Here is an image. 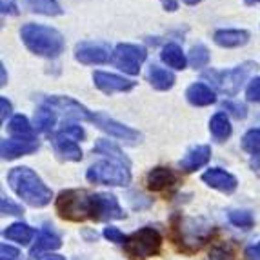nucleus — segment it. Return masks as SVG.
I'll return each mask as SVG.
<instances>
[{
    "mask_svg": "<svg viewBox=\"0 0 260 260\" xmlns=\"http://www.w3.org/2000/svg\"><path fill=\"white\" fill-rule=\"evenodd\" d=\"M9 187L31 208H44L51 202V189L29 168H15L8 173Z\"/></svg>",
    "mask_w": 260,
    "mask_h": 260,
    "instance_id": "obj_1",
    "label": "nucleus"
},
{
    "mask_svg": "<svg viewBox=\"0 0 260 260\" xmlns=\"http://www.w3.org/2000/svg\"><path fill=\"white\" fill-rule=\"evenodd\" d=\"M22 42L31 53L46 58H56L64 51V37L55 27L42 24H26L20 29Z\"/></svg>",
    "mask_w": 260,
    "mask_h": 260,
    "instance_id": "obj_2",
    "label": "nucleus"
},
{
    "mask_svg": "<svg viewBox=\"0 0 260 260\" xmlns=\"http://www.w3.org/2000/svg\"><path fill=\"white\" fill-rule=\"evenodd\" d=\"M56 213L60 218L71 222H82L91 218V195L82 189H66L56 197Z\"/></svg>",
    "mask_w": 260,
    "mask_h": 260,
    "instance_id": "obj_3",
    "label": "nucleus"
},
{
    "mask_svg": "<svg viewBox=\"0 0 260 260\" xmlns=\"http://www.w3.org/2000/svg\"><path fill=\"white\" fill-rule=\"evenodd\" d=\"M162 249V235L155 228H140L129 235L124 244V251L131 260H146L149 256L158 255Z\"/></svg>",
    "mask_w": 260,
    "mask_h": 260,
    "instance_id": "obj_4",
    "label": "nucleus"
},
{
    "mask_svg": "<svg viewBox=\"0 0 260 260\" xmlns=\"http://www.w3.org/2000/svg\"><path fill=\"white\" fill-rule=\"evenodd\" d=\"M87 180L106 186H127L131 182L129 166L117 160H102L93 164L86 173Z\"/></svg>",
    "mask_w": 260,
    "mask_h": 260,
    "instance_id": "obj_5",
    "label": "nucleus"
},
{
    "mask_svg": "<svg viewBox=\"0 0 260 260\" xmlns=\"http://www.w3.org/2000/svg\"><path fill=\"white\" fill-rule=\"evenodd\" d=\"M256 68H258L256 62L247 60L230 71H222V73L211 71V73H206V77L213 78L215 86H217L222 93H225V95H230V96H235L240 91V87H242V84L246 82V78L249 77V73H251L253 70H256Z\"/></svg>",
    "mask_w": 260,
    "mask_h": 260,
    "instance_id": "obj_6",
    "label": "nucleus"
},
{
    "mask_svg": "<svg viewBox=\"0 0 260 260\" xmlns=\"http://www.w3.org/2000/svg\"><path fill=\"white\" fill-rule=\"evenodd\" d=\"M180 224H175V242L177 246L182 249V251L187 253H193V251H199L200 247L204 246L206 239H208L209 230L208 225L204 228H195L197 220H191V218H178Z\"/></svg>",
    "mask_w": 260,
    "mask_h": 260,
    "instance_id": "obj_7",
    "label": "nucleus"
},
{
    "mask_svg": "<svg viewBox=\"0 0 260 260\" xmlns=\"http://www.w3.org/2000/svg\"><path fill=\"white\" fill-rule=\"evenodd\" d=\"M146 49L142 46H135V44H118L115 51H113L111 60L113 64L117 66L118 70L124 71L127 75H139L140 66L146 60Z\"/></svg>",
    "mask_w": 260,
    "mask_h": 260,
    "instance_id": "obj_8",
    "label": "nucleus"
},
{
    "mask_svg": "<svg viewBox=\"0 0 260 260\" xmlns=\"http://www.w3.org/2000/svg\"><path fill=\"white\" fill-rule=\"evenodd\" d=\"M91 218L95 222L122 220V218H126V213L120 208L115 195L95 193V195H91Z\"/></svg>",
    "mask_w": 260,
    "mask_h": 260,
    "instance_id": "obj_9",
    "label": "nucleus"
},
{
    "mask_svg": "<svg viewBox=\"0 0 260 260\" xmlns=\"http://www.w3.org/2000/svg\"><path fill=\"white\" fill-rule=\"evenodd\" d=\"M91 120L95 122L100 129L106 131L109 137H115V139H118V140H124V142L131 144V146H135L137 142H140L139 131H135V129H131V127L124 126V124L117 122L115 118L108 117V115H104V113H95Z\"/></svg>",
    "mask_w": 260,
    "mask_h": 260,
    "instance_id": "obj_10",
    "label": "nucleus"
},
{
    "mask_svg": "<svg viewBox=\"0 0 260 260\" xmlns=\"http://www.w3.org/2000/svg\"><path fill=\"white\" fill-rule=\"evenodd\" d=\"M111 56L113 55L109 51V46L104 42H80L75 48V58L80 64H106Z\"/></svg>",
    "mask_w": 260,
    "mask_h": 260,
    "instance_id": "obj_11",
    "label": "nucleus"
},
{
    "mask_svg": "<svg viewBox=\"0 0 260 260\" xmlns=\"http://www.w3.org/2000/svg\"><path fill=\"white\" fill-rule=\"evenodd\" d=\"M44 104L70 118H77V120H91L93 118L91 113L87 111L80 102L70 99V96H60V95L46 96V99H44Z\"/></svg>",
    "mask_w": 260,
    "mask_h": 260,
    "instance_id": "obj_12",
    "label": "nucleus"
},
{
    "mask_svg": "<svg viewBox=\"0 0 260 260\" xmlns=\"http://www.w3.org/2000/svg\"><path fill=\"white\" fill-rule=\"evenodd\" d=\"M40 148L39 140L35 139H20V137H15V139H6L2 140V146H0V151H2V158L4 160H15L18 156L31 155Z\"/></svg>",
    "mask_w": 260,
    "mask_h": 260,
    "instance_id": "obj_13",
    "label": "nucleus"
},
{
    "mask_svg": "<svg viewBox=\"0 0 260 260\" xmlns=\"http://www.w3.org/2000/svg\"><path fill=\"white\" fill-rule=\"evenodd\" d=\"M93 82L95 86L99 87L100 91L108 93H124V91H129L133 89L135 84L133 80H127L124 77H118V75H113V73H106V71H95L93 73Z\"/></svg>",
    "mask_w": 260,
    "mask_h": 260,
    "instance_id": "obj_14",
    "label": "nucleus"
},
{
    "mask_svg": "<svg viewBox=\"0 0 260 260\" xmlns=\"http://www.w3.org/2000/svg\"><path fill=\"white\" fill-rule=\"evenodd\" d=\"M202 180H204L209 187L222 191V193H225V195L233 193V191L237 189V186H239L237 178H235L231 173H228V171H224V169H220V168L208 169V171L202 175Z\"/></svg>",
    "mask_w": 260,
    "mask_h": 260,
    "instance_id": "obj_15",
    "label": "nucleus"
},
{
    "mask_svg": "<svg viewBox=\"0 0 260 260\" xmlns=\"http://www.w3.org/2000/svg\"><path fill=\"white\" fill-rule=\"evenodd\" d=\"M146 182H148V187L151 191H164V189H169V187H173L175 184L178 182V177L173 169L155 168L148 173Z\"/></svg>",
    "mask_w": 260,
    "mask_h": 260,
    "instance_id": "obj_16",
    "label": "nucleus"
},
{
    "mask_svg": "<svg viewBox=\"0 0 260 260\" xmlns=\"http://www.w3.org/2000/svg\"><path fill=\"white\" fill-rule=\"evenodd\" d=\"M209 158H211V148L209 146H197L186 153V156L180 160V168L186 173H191V171H197L208 164Z\"/></svg>",
    "mask_w": 260,
    "mask_h": 260,
    "instance_id": "obj_17",
    "label": "nucleus"
},
{
    "mask_svg": "<svg viewBox=\"0 0 260 260\" xmlns=\"http://www.w3.org/2000/svg\"><path fill=\"white\" fill-rule=\"evenodd\" d=\"M215 44L220 48H240L249 40V33L246 29H218L213 35Z\"/></svg>",
    "mask_w": 260,
    "mask_h": 260,
    "instance_id": "obj_18",
    "label": "nucleus"
},
{
    "mask_svg": "<svg viewBox=\"0 0 260 260\" xmlns=\"http://www.w3.org/2000/svg\"><path fill=\"white\" fill-rule=\"evenodd\" d=\"M60 246H62L60 237H58V235H56L51 228H44V230L39 233V237H37L33 247H31V256H33V258H37L40 253L53 251V249H58Z\"/></svg>",
    "mask_w": 260,
    "mask_h": 260,
    "instance_id": "obj_19",
    "label": "nucleus"
},
{
    "mask_svg": "<svg viewBox=\"0 0 260 260\" xmlns=\"http://www.w3.org/2000/svg\"><path fill=\"white\" fill-rule=\"evenodd\" d=\"M186 99L189 104L204 108V106H211L213 102L217 100V96H215V91H213L209 86H206V84H202V82H197L187 87Z\"/></svg>",
    "mask_w": 260,
    "mask_h": 260,
    "instance_id": "obj_20",
    "label": "nucleus"
},
{
    "mask_svg": "<svg viewBox=\"0 0 260 260\" xmlns=\"http://www.w3.org/2000/svg\"><path fill=\"white\" fill-rule=\"evenodd\" d=\"M160 58L164 64H168L169 68H173V70H186V55H184L182 48L175 42H169L164 46L160 53Z\"/></svg>",
    "mask_w": 260,
    "mask_h": 260,
    "instance_id": "obj_21",
    "label": "nucleus"
},
{
    "mask_svg": "<svg viewBox=\"0 0 260 260\" xmlns=\"http://www.w3.org/2000/svg\"><path fill=\"white\" fill-rule=\"evenodd\" d=\"M53 144H55L56 153L62 158H66V160H73V162L82 160V151H80V148H78V144L75 140L66 139L62 135H56L55 139H53Z\"/></svg>",
    "mask_w": 260,
    "mask_h": 260,
    "instance_id": "obj_22",
    "label": "nucleus"
},
{
    "mask_svg": "<svg viewBox=\"0 0 260 260\" xmlns=\"http://www.w3.org/2000/svg\"><path fill=\"white\" fill-rule=\"evenodd\" d=\"M148 80L158 91H168L175 86V75L171 71L164 70V68H158V66H151V70L148 73Z\"/></svg>",
    "mask_w": 260,
    "mask_h": 260,
    "instance_id": "obj_23",
    "label": "nucleus"
},
{
    "mask_svg": "<svg viewBox=\"0 0 260 260\" xmlns=\"http://www.w3.org/2000/svg\"><path fill=\"white\" fill-rule=\"evenodd\" d=\"M4 239L8 240H13V242H18V244H29L31 239L35 237V231H33V228H29L27 224H24V222H15V224H11L8 228V230H4Z\"/></svg>",
    "mask_w": 260,
    "mask_h": 260,
    "instance_id": "obj_24",
    "label": "nucleus"
},
{
    "mask_svg": "<svg viewBox=\"0 0 260 260\" xmlns=\"http://www.w3.org/2000/svg\"><path fill=\"white\" fill-rule=\"evenodd\" d=\"M209 131H211L213 139L218 140V142H224L225 139H230L231 135V124L230 118L225 113H217L213 115V118L209 120Z\"/></svg>",
    "mask_w": 260,
    "mask_h": 260,
    "instance_id": "obj_25",
    "label": "nucleus"
},
{
    "mask_svg": "<svg viewBox=\"0 0 260 260\" xmlns=\"http://www.w3.org/2000/svg\"><path fill=\"white\" fill-rule=\"evenodd\" d=\"M93 151L99 153V155L109 156V160H117V162H122V164L129 166V158H127V156L120 151V148H118V146H115V144L109 142V140H104V139L99 140V142L95 144Z\"/></svg>",
    "mask_w": 260,
    "mask_h": 260,
    "instance_id": "obj_26",
    "label": "nucleus"
},
{
    "mask_svg": "<svg viewBox=\"0 0 260 260\" xmlns=\"http://www.w3.org/2000/svg\"><path fill=\"white\" fill-rule=\"evenodd\" d=\"M56 122V113L55 109H51L49 106H44V108L37 109L35 113V127L40 133H49V131L55 127Z\"/></svg>",
    "mask_w": 260,
    "mask_h": 260,
    "instance_id": "obj_27",
    "label": "nucleus"
},
{
    "mask_svg": "<svg viewBox=\"0 0 260 260\" xmlns=\"http://www.w3.org/2000/svg\"><path fill=\"white\" fill-rule=\"evenodd\" d=\"M26 6L33 13L48 15V17H55V15L62 13L60 6L56 4L55 0H26Z\"/></svg>",
    "mask_w": 260,
    "mask_h": 260,
    "instance_id": "obj_28",
    "label": "nucleus"
},
{
    "mask_svg": "<svg viewBox=\"0 0 260 260\" xmlns=\"http://www.w3.org/2000/svg\"><path fill=\"white\" fill-rule=\"evenodd\" d=\"M9 131L15 137H20V139H33V127H31L29 120H27L24 115H15L8 124Z\"/></svg>",
    "mask_w": 260,
    "mask_h": 260,
    "instance_id": "obj_29",
    "label": "nucleus"
},
{
    "mask_svg": "<svg viewBox=\"0 0 260 260\" xmlns=\"http://www.w3.org/2000/svg\"><path fill=\"white\" fill-rule=\"evenodd\" d=\"M209 49L206 48L204 44H197L193 46L189 51V64L195 68V70H200V68H206L209 64Z\"/></svg>",
    "mask_w": 260,
    "mask_h": 260,
    "instance_id": "obj_30",
    "label": "nucleus"
},
{
    "mask_svg": "<svg viewBox=\"0 0 260 260\" xmlns=\"http://www.w3.org/2000/svg\"><path fill=\"white\" fill-rule=\"evenodd\" d=\"M242 148L247 153H260V129H249L242 137Z\"/></svg>",
    "mask_w": 260,
    "mask_h": 260,
    "instance_id": "obj_31",
    "label": "nucleus"
},
{
    "mask_svg": "<svg viewBox=\"0 0 260 260\" xmlns=\"http://www.w3.org/2000/svg\"><path fill=\"white\" fill-rule=\"evenodd\" d=\"M230 220L233 225H237V228H244V230L251 228L253 222H255L253 220V215L249 211H231Z\"/></svg>",
    "mask_w": 260,
    "mask_h": 260,
    "instance_id": "obj_32",
    "label": "nucleus"
},
{
    "mask_svg": "<svg viewBox=\"0 0 260 260\" xmlns=\"http://www.w3.org/2000/svg\"><path fill=\"white\" fill-rule=\"evenodd\" d=\"M209 260H235V251L230 246H215L209 251Z\"/></svg>",
    "mask_w": 260,
    "mask_h": 260,
    "instance_id": "obj_33",
    "label": "nucleus"
},
{
    "mask_svg": "<svg viewBox=\"0 0 260 260\" xmlns=\"http://www.w3.org/2000/svg\"><path fill=\"white\" fill-rule=\"evenodd\" d=\"M58 135H62V137H66V139L70 140H82L84 137H86V131L82 129L80 126H75V124H68V126H64L60 131H58Z\"/></svg>",
    "mask_w": 260,
    "mask_h": 260,
    "instance_id": "obj_34",
    "label": "nucleus"
},
{
    "mask_svg": "<svg viewBox=\"0 0 260 260\" xmlns=\"http://www.w3.org/2000/svg\"><path fill=\"white\" fill-rule=\"evenodd\" d=\"M0 208H2V213L4 215H15V217H20L22 213V208L20 206H17L15 202H11V200L8 199L6 195H2V202H0Z\"/></svg>",
    "mask_w": 260,
    "mask_h": 260,
    "instance_id": "obj_35",
    "label": "nucleus"
},
{
    "mask_svg": "<svg viewBox=\"0 0 260 260\" xmlns=\"http://www.w3.org/2000/svg\"><path fill=\"white\" fill-rule=\"evenodd\" d=\"M104 237L109 240V242H115V244H126V240H127L126 235L122 233L118 228H113V225L106 228V230H104Z\"/></svg>",
    "mask_w": 260,
    "mask_h": 260,
    "instance_id": "obj_36",
    "label": "nucleus"
},
{
    "mask_svg": "<svg viewBox=\"0 0 260 260\" xmlns=\"http://www.w3.org/2000/svg\"><path fill=\"white\" fill-rule=\"evenodd\" d=\"M246 96L251 102H260V77L253 78L251 82H249V86L246 89Z\"/></svg>",
    "mask_w": 260,
    "mask_h": 260,
    "instance_id": "obj_37",
    "label": "nucleus"
},
{
    "mask_svg": "<svg viewBox=\"0 0 260 260\" xmlns=\"http://www.w3.org/2000/svg\"><path fill=\"white\" fill-rule=\"evenodd\" d=\"M224 108L228 111H231L237 118H244L247 115L246 113V106L244 104H239V102H224Z\"/></svg>",
    "mask_w": 260,
    "mask_h": 260,
    "instance_id": "obj_38",
    "label": "nucleus"
},
{
    "mask_svg": "<svg viewBox=\"0 0 260 260\" xmlns=\"http://www.w3.org/2000/svg\"><path fill=\"white\" fill-rule=\"evenodd\" d=\"M0 108H2V111H0V120L6 122V118L11 115V111H13V108H11V102H9L6 96H2V99H0Z\"/></svg>",
    "mask_w": 260,
    "mask_h": 260,
    "instance_id": "obj_39",
    "label": "nucleus"
},
{
    "mask_svg": "<svg viewBox=\"0 0 260 260\" xmlns=\"http://www.w3.org/2000/svg\"><path fill=\"white\" fill-rule=\"evenodd\" d=\"M246 255H247V258H249V260H260V242L249 247V249L246 251Z\"/></svg>",
    "mask_w": 260,
    "mask_h": 260,
    "instance_id": "obj_40",
    "label": "nucleus"
},
{
    "mask_svg": "<svg viewBox=\"0 0 260 260\" xmlns=\"http://www.w3.org/2000/svg\"><path fill=\"white\" fill-rule=\"evenodd\" d=\"M249 168L253 169V173L260 177V153H255V155L251 156V160H249Z\"/></svg>",
    "mask_w": 260,
    "mask_h": 260,
    "instance_id": "obj_41",
    "label": "nucleus"
},
{
    "mask_svg": "<svg viewBox=\"0 0 260 260\" xmlns=\"http://www.w3.org/2000/svg\"><path fill=\"white\" fill-rule=\"evenodd\" d=\"M0 253H2V255H8V256H15V258H18V256H20L18 249H15V247H11V246H6V244H2V246H0Z\"/></svg>",
    "mask_w": 260,
    "mask_h": 260,
    "instance_id": "obj_42",
    "label": "nucleus"
},
{
    "mask_svg": "<svg viewBox=\"0 0 260 260\" xmlns=\"http://www.w3.org/2000/svg\"><path fill=\"white\" fill-rule=\"evenodd\" d=\"M2 13H9V15H17L18 11H17V6L13 4V2H2Z\"/></svg>",
    "mask_w": 260,
    "mask_h": 260,
    "instance_id": "obj_43",
    "label": "nucleus"
},
{
    "mask_svg": "<svg viewBox=\"0 0 260 260\" xmlns=\"http://www.w3.org/2000/svg\"><path fill=\"white\" fill-rule=\"evenodd\" d=\"M46 260H66L64 256H60V255H51V256H48Z\"/></svg>",
    "mask_w": 260,
    "mask_h": 260,
    "instance_id": "obj_44",
    "label": "nucleus"
},
{
    "mask_svg": "<svg viewBox=\"0 0 260 260\" xmlns=\"http://www.w3.org/2000/svg\"><path fill=\"white\" fill-rule=\"evenodd\" d=\"M184 2H186L187 6H195V4H199L200 0H184Z\"/></svg>",
    "mask_w": 260,
    "mask_h": 260,
    "instance_id": "obj_45",
    "label": "nucleus"
},
{
    "mask_svg": "<svg viewBox=\"0 0 260 260\" xmlns=\"http://www.w3.org/2000/svg\"><path fill=\"white\" fill-rule=\"evenodd\" d=\"M2 86H6V70H4V66H2Z\"/></svg>",
    "mask_w": 260,
    "mask_h": 260,
    "instance_id": "obj_46",
    "label": "nucleus"
},
{
    "mask_svg": "<svg viewBox=\"0 0 260 260\" xmlns=\"http://www.w3.org/2000/svg\"><path fill=\"white\" fill-rule=\"evenodd\" d=\"M260 0H246V4L247 6H253V4H258Z\"/></svg>",
    "mask_w": 260,
    "mask_h": 260,
    "instance_id": "obj_47",
    "label": "nucleus"
},
{
    "mask_svg": "<svg viewBox=\"0 0 260 260\" xmlns=\"http://www.w3.org/2000/svg\"><path fill=\"white\" fill-rule=\"evenodd\" d=\"M0 260H18V258H15V256H8V255H2V258Z\"/></svg>",
    "mask_w": 260,
    "mask_h": 260,
    "instance_id": "obj_48",
    "label": "nucleus"
},
{
    "mask_svg": "<svg viewBox=\"0 0 260 260\" xmlns=\"http://www.w3.org/2000/svg\"><path fill=\"white\" fill-rule=\"evenodd\" d=\"M166 2H169V0H164V4H166Z\"/></svg>",
    "mask_w": 260,
    "mask_h": 260,
    "instance_id": "obj_49",
    "label": "nucleus"
}]
</instances>
